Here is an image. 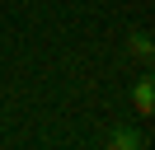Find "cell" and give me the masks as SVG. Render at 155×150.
I'll use <instances>...</instances> for the list:
<instances>
[{
  "instance_id": "obj_1",
  "label": "cell",
  "mask_w": 155,
  "mask_h": 150,
  "mask_svg": "<svg viewBox=\"0 0 155 150\" xmlns=\"http://www.w3.org/2000/svg\"><path fill=\"white\" fill-rule=\"evenodd\" d=\"M155 112V80L150 70H141V80L132 84V117H150Z\"/></svg>"
},
{
  "instance_id": "obj_2",
  "label": "cell",
  "mask_w": 155,
  "mask_h": 150,
  "mask_svg": "<svg viewBox=\"0 0 155 150\" xmlns=\"http://www.w3.org/2000/svg\"><path fill=\"white\" fill-rule=\"evenodd\" d=\"M127 52H132V61L141 66V70H150V61H155V42H150V28H132V33H127Z\"/></svg>"
},
{
  "instance_id": "obj_3",
  "label": "cell",
  "mask_w": 155,
  "mask_h": 150,
  "mask_svg": "<svg viewBox=\"0 0 155 150\" xmlns=\"http://www.w3.org/2000/svg\"><path fill=\"white\" fill-rule=\"evenodd\" d=\"M141 145H146V136H141L136 127H127V122L108 131V150H141Z\"/></svg>"
}]
</instances>
